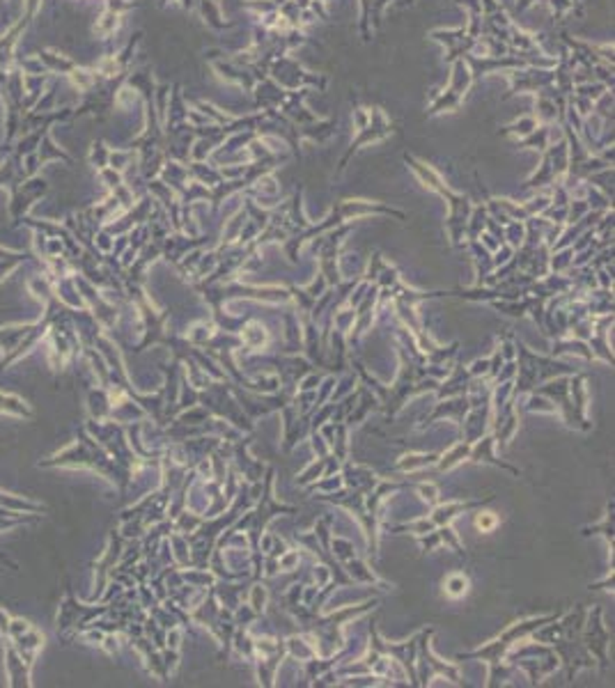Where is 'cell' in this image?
Masks as SVG:
<instances>
[{"label": "cell", "instance_id": "obj_1", "mask_svg": "<svg viewBox=\"0 0 615 688\" xmlns=\"http://www.w3.org/2000/svg\"><path fill=\"white\" fill-rule=\"evenodd\" d=\"M269 78H273L280 87L285 90H301V87H310V90L324 92L328 87V78L324 74H312V71L303 69L294 58L289 55H280L269 64Z\"/></svg>", "mask_w": 615, "mask_h": 688}, {"label": "cell", "instance_id": "obj_2", "mask_svg": "<svg viewBox=\"0 0 615 688\" xmlns=\"http://www.w3.org/2000/svg\"><path fill=\"white\" fill-rule=\"evenodd\" d=\"M509 78V90L503 94V101L512 99L516 94H533L547 90L554 85V67H521L505 71Z\"/></svg>", "mask_w": 615, "mask_h": 688}, {"label": "cell", "instance_id": "obj_3", "mask_svg": "<svg viewBox=\"0 0 615 688\" xmlns=\"http://www.w3.org/2000/svg\"><path fill=\"white\" fill-rule=\"evenodd\" d=\"M395 131V124L388 119V115L384 112L382 106H372L370 108V124L366 129H361V131H356V138L352 140L349 145V149L345 152V156L342 161H340V170H345L347 163H349V159L354 156L356 152H359L361 147H366V145L370 142H377V140H384V138H388Z\"/></svg>", "mask_w": 615, "mask_h": 688}, {"label": "cell", "instance_id": "obj_4", "mask_svg": "<svg viewBox=\"0 0 615 688\" xmlns=\"http://www.w3.org/2000/svg\"><path fill=\"white\" fill-rule=\"evenodd\" d=\"M464 60L468 64V71H471L473 83H480L484 76L496 74V71H512V69L528 67V62L516 53L500 55V58H491V55H482L480 58V55H475V53H468V55H464Z\"/></svg>", "mask_w": 615, "mask_h": 688}, {"label": "cell", "instance_id": "obj_5", "mask_svg": "<svg viewBox=\"0 0 615 688\" xmlns=\"http://www.w3.org/2000/svg\"><path fill=\"white\" fill-rule=\"evenodd\" d=\"M209 62H212L214 71L223 80H228V83H237L239 87H244L248 94L253 92L257 80L253 78V74H250L246 67H241V64H237L232 58H228L225 53H221V58H209Z\"/></svg>", "mask_w": 615, "mask_h": 688}, {"label": "cell", "instance_id": "obj_6", "mask_svg": "<svg viewBox=\"0 0 615 688\" xmlns=\"http://www.w3.org/2000/svg\"><path fill=\"white\" fill-rule=\"evenodd\" d=\"M310 92H312L310 87H301V90H287L285 101H282L280 108H278L282 115H285L287 119H292L296 126L310 124V122H314V119H317V115L308 110L305 103H303Z\"/></svg>", "mask_w": 615, "mask_h": 688}, {"label": "cell", "instance_id": "obj_7", "mask_svg": "<svg viewBox=\"0 0 615 688\" xmlns=\"http://www.w3.org/2000/svg\"><path fill=\"white\" fill-rule=\"evenodd\" d=\"M253 99H255V110H278L280 103L285 101L287 90L280 87L276 80L266 76L264 80H257L255 87H253Z\"/></svg>", "mask_w": 615, "mask_h": 688}, {"label": "cell", "instance_id": "obj_8", "mask_svg": "<svg viewBox=\"0 0 615 688\" xmlns=\"http://www.w3.org/2000/svg\"><path fill=\"white\" fill-rule=\"evenodd\" d=\"M338 129V117H328V119H314L310 124H303L298 126V136L305 138V140H312V142H326L333 138Z\"/></svg>", "mask_w": 615, "mask_h": 688}, {"label": "cell", "instance_id": "obj_9", "mask_svg": "<svg viewBox=\"0 0 615 688\" xmlns=\"http://www.w3.org/2000/svg\"><path fill=\"white\" fill-rule=\"evenodd\" d=\"M461 103H464V96H459L457 92H452L450 87H446L443 92H432V103L425 115L436 117V115H443V112H455L461 108Z\"/></svg>", "mask_w": 615, "mask_h": 688}, {"label": "cell", "instance_id": "obj_10", "mask_svg": "<svg viewBox=\"0 0 615 688\" xmlns=\"http://www.w3.org/2000/svg\"><path fill=\"white\" fill-rule=\"evenodd\" d=\"M563 115L565 112L560 110V106H558L551 94H547L544 90L537 92V99H535V119H537V124L560 122Z\"/></svg>", "mask_w": 615, "mask_h": 688}, {"label": "cell", "instance_id": "obj_11", "mask_svg": "<svg viewBox=\"0 0 615 688\" xmlns=\"http://www.w3.org/2000/svg\"><path fill=\"white\" fill-rule=\"evenodd\" d=\"M452 69H450V83L448 87L452 92H457L459 96H466L468 90L473 87V78H471V71H468V64L464 58H459L455 62H450Z\"/></svg>", "mask_w": 615, "mask_h": 688}, {"label": "cell", "instance_id": "obj_12", "mask_svg": "<svg viewBox=\"0 0 615 688\" xmlns=\"http://www.w3.org/2000/svg\"><path fill=\"white\" fill-rule=\"evenodd\" d=\"M200 14L205 23L216 32H223L228 28H234V21H225V16L221 14V7H218L216 0H198Z\"/></svg>", "mask_w": 615, "mask_h": 688}, {"label": "cell", "instance_id": "obj_13", "mask_svg": "<svg viewBox=\"0 0 615 688\" xmlns=\"http://www.w3.org/2000/svg\"><path fill=\"white\" fill-rule=\"evenodd\" d=\"M430 39L436 44H441L443 48H446V53L452 51V48H457L461 42L466 39V26H461V28H452V30H446V28H436L430 32Z\"/></svg>", "mask_w": 615, "mask_h": 688}, {"label": "cell", "instance_id": "obj_14", "mask_svg": "<svg viewBox=\"0 0 615 688\" xmlns=\"http://www.w3.org/2000/svg\"><path fill=\"white\" fill-rule=\"evenodd\" d=\"M551 126H554V124H537L535 131H530L528 136L519 138V147H521V149L547 152V147H549V138H551Z\"/></svg>", "mask_w": 615, "mask_h": 688}, {"label": "cell", "instance_id": "obj_15", "mask_svg": "<svg viewBox=\"0 0 615 688\" xmlns=\"http://www.w3.org/2000/svg\"><path fill=\"white\" fill-rule=\"evenodd\" d=\"M537 129V119L533 117V115H526V117H519V119H514L512 124H507L500 129V136H516V138H523V136H528L530 131H535Z\"/></svg>", "mask_w": 615, "mask_h": 688}, {"label": "cell", "instance_id": "obj_16", "mask_svg": "<svg viewBox=\"0 0 615 688\" xmlns=\"http://www.w3.org/2000/svg\"><path fill=\"white\" fill-rule=\"evenodd\" d=\"M0 411L14 413V416H21V418H32V411H30L28 404L23 400H19V397H14V395L0 393Z\"/></svg>", "mask_w": 615, "mask_h": 688}, {"label": "cell", "instance_id": "obj_17", "mask_svg": "<svg viewBox=\"0 0 615 688\" xmlns=\"http://www.w3.org/2000/svg\"><path fill=\"white\" fill-rule=\"evenodd\" d=\"M593 112L600 115L606 124H613V90H606L600 99L593 103Z\"/></svg>", "mask_w": 615, "mask_h": 688}, {"label": "cell", "instance_id": "obj_18", "mask_svg": "<svg viewBox=\"0 0 615 688\" xmlns=\"http://www.w3.org/2000/svg\"><path fill=\"white\" fill-rule=\"evenodd\" d=\"M606 90H609V87H606L604 83H600V80H588V83L574 85L572 94H579V96H586V99H590V101H597Z\"/></svg>", "mask_w": 615, "mask_h": 688}, {"label": "cell", "instance_id": "obj_19", "mask_svg": "<svg viewBox=\"0 0 615 688\" xmlns=\"http://www.w3.org/2000/svg\"><path fill=\"white\" fill-rule=\"evenodd\" d=\"M544 3L551 7V12L558 21L570 12H577V16H584V5H577L574 0H544Z\"/></svg>", "mask_w": 615, "mask_h": 688}, {"label": "cell", "instance_id": "obj_20", "mask_svg": "<svg viewBox=\"0 0 615 688\" xmlns=\"http://www.w3.org/2000/svg\"><path fill=\"white\" fill-rule=\"evenodd\" d=\"M361 3V39L366 44L372 42V0H359Z\"/></svg>", "mask_w": 615, "mask_h": 688}, {"label": "cell", "instance_id": "obj_21", "mask_svg": "<svg viewBox=\"0 0 615 688\" xmlns=\"http://www.w3.org/2000/svg\"><path fill=\"white\" fill-rule=\"evenodd\" d=\"M170 110H173V115H170V122H184V119H189V108L184 106V99H182V94H180V85L175 87L173 106H170Z\"/></svg>", "mask_w": 615, "mask_h": 688}, {"label": "cell", "instance_id": "obj_22", "mask_svg": "<svg viewBox=\"0 0 615 688\" xmlns=\"http://www.w3.org/2000/svg\"><path fill=\"white\" fill-rule=\"evenodd\" d=\"M593 78L604 83L609 90H613V64H606V62H597L593 64Z\"/></svg>", "mask_w": 615, "mask_h": 688}, {"label": "cell", "instance_id": "obj_23", "mask_svg": "<svg viewBox=\"0 0 615 688\" xmlns=\"http://www.w3.org/2000/svg\"><path fill=\"white\" fill-rule=\"evenodd\" d=\"M244 7L250 12H255L257 16H264V14L278 10V7L273 5V0H244Z\"/></svg>", "mask_w": 615, "mask_h": 688}, {"label": "cell", "instance_id": "obj_24", "mask_svg": "<svg viewBox=\"0 0 615 688\" xmlns=\"http://www.w3.org/2000/svg\"><path fill=\"white\" fill-rule=\"evenodd\" d=\"M352 122H354V129H356V131L366 129V126L370 124V108H363V106H359V103H354Z\"/></svg>", "mask_w": 615, "mask_h": 688}, {"label": "cell", "instance_id": "obj_25", "mask_svg": "<svg viewBox=\"0 0 615 688\" xmlns=\"http://www.w3.org/2000/svg\"><path fill=\"white\" fill-rule=\"evenodd\" d=\"M459 7H464L468 16H482V5L480 0H455Z\"/></svg>", "mask_w": 615, "mask_h": 688}, {"label": "cell", "instance_id": "obj_26", "mask_svg": "<svg viewBox=\"0 0 615 688\" xmlns=\"http://www.w3.org/2000/svg\"><path fill=\"white\" fill-rule=\"evenodd\" d=\"M310 10L314 12V16H317V19H328L326 3H321V0H310Z\"/></svg>", "mask_w": 615, "mask_h": 688}, {"label": "cell", "instance_id": "obj_27", "mask_svg": "<svg viewBox=\"0 0 615 688\" xmlns=\"http://www.w3.org/2000/svg\"><path fill=\"white\" fill-rule=\"evenodd\" d=\"M537 3H544V0H516V5H514V14H521V12L528 10V7L537 5Z\"/></svg>", "mask_w": 615, "mask_h": 688}, {"label": "cell", "instance_id": "obj_28", "mask_svg": "<svg viewBox=\"0 0 615 688\" xmlns=\"http://www.w3.org/2000/svg\"><path fill=\"white\" fill-rule=\"evenodd\" d=\"M182 5H184V10H193V7L198 5V0H182Z\"/></svg>", "mask_w": 615, "mask_h": 688}, {"label": "cell", "instance_id": "obj_29", "mask_svg": "<svg viewBox=\"0 0 615 688\" xmlns=\"http://www.w3.org/2000/svg\"><path fill=\"white\" fill-rule=\"evenodd\" d=\"M282 3H287V0H273V5H276V7H280Z\"/></svg>", "mask_w": 615, "mask_h": 688}, {"label": "cell", "instance_id": "obj_30", "mask_svg": "<svg viewBox=\"0 0 615 688\" xmlns=\"http://www.w3.org/2000/svg\"><path fill=\"white\" fill-rule=\"evenodd\" d=\"M574 3H577V5H581V0H574Z\"/></svg>", "mask_w": 615, "mask_h": 688}, {"label": "cell", "instance_id": "obj_31", "mask_svg": "<svg viewBox=\"0 0 615 688\" xmlns=\"http://www.w3.org/2000/svg\"><path fill=\"white\" fill-rule=\"evenodd\" d=\"M161 3H164V5H166V3H168V0H161Z\"/></svg>", "mask_w": 615, "mask_h": 688}, {"label": "cell", "instance_id": "obj_32", "mask_svg": "<svg viewBox=\"0 0 615 688\" xmlns=\"http://www.w3.org/2000/svg\"><path fill=\"white\" fill-rule=\"evenodd\" d=\"M216 3H218V0H216Z\"/></svg>", "mask_w": 615, "mask_h": 688}]
</instances>
